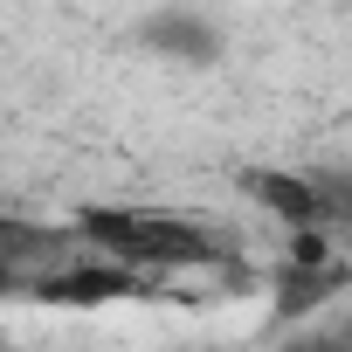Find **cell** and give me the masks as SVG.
Wrapping results in <instances>:
<instances>
[{
    "label": "cell",
    "mask_w": 352,
    "mask_h": 352,
    "mask_svg": "<svg viewBox=\"0 0 352 352\" xmlns=\"http://www.w3.org/2000/svg\"><path fill=\"white\" fill-rule=\"evenodd\" d=\"M345 283H352L345 256H338V263H324V270H297V263H276V270H270V311H276L283 324H304V318H311L318 304H331Z\"/></svg>",
    "instance_id": "277c9868"
},
{
    "label": "cell",
    "mask_w": 352,
    "mask_h": 352,
    "mask_svg": "<svg viewBox=\"0 0 352 352\" xmlns=\"http://www.w3.org/2000/svg\"><path fill=\"white\" fill-rule=\"evenodd\" d=\"M21 297L49 304V311H97V304H145V297H166L152 276H131L118 263H97V256H76L35 283H21Z\"/></svg>",
    "instance_id": "7a4b0ae2"
},
{
    "label": "cell",
    "mask_w": 352,
    "mask_h": 352,
    "mask_svg": "<svg viewBox=\"0 0 352 352\" xmlns=\"http://www.w3.org/2000/svg\"><path fill=\"white\" fill-rule=\"evenodd\" d=\"M283 352H345V338H338V331H297Z\"/></svg>",
    "instance_id": "8992f818"
},
{
    "label": "cell",
    "mask_w": 352,
    "mask_h": 352,
    "mask_svg": "<svg viewBox=\"0 0 352 352\" xmlns=\"http://www.w3.org/2000/svg\"><path fill=\"white\" fill-rule=\"evenodd\" d=\"M242 194L283 221V228H331L345 214V180H318V173H283V166H249Z\"/></svg>",
    "instance_id": "3957f363"
},
{
    "label": "cell",
    "mask_w": 352,
    "mask_h": 352,
    "mask_svg": "<svg viewBox=\"0 0 352 352\" xmlns=\"http://www.w3.org/2000/svg\"><path fill=\"white\" fill-rule=\"evenodd\" d=\"M138 42H145V49H166V56H187V63H208V56H221V35H214V21H201V14H187V8H166V14H152V21L138 28Z\"/></svg>",
    "instance_id": "5b68a950"
},
{
    "label": "cell",
    "mask_w": 352,
    "mask_h": 352,
    "mask_svg": "<svg viewBox=\"0 0 352 352\" xmlns=\"http://www.w3.org/2000/svg\"><path fill=\"white\" fill-rule=\"evenodd\" d=\"M76 249L97 256V263H118L131 276H173V270H221L228 263V242L187 214H166V208H124V201H104V208H76L69 221Z\"/></svg>",
    "instance_id": "6da1fadb"
}]
</instances>
